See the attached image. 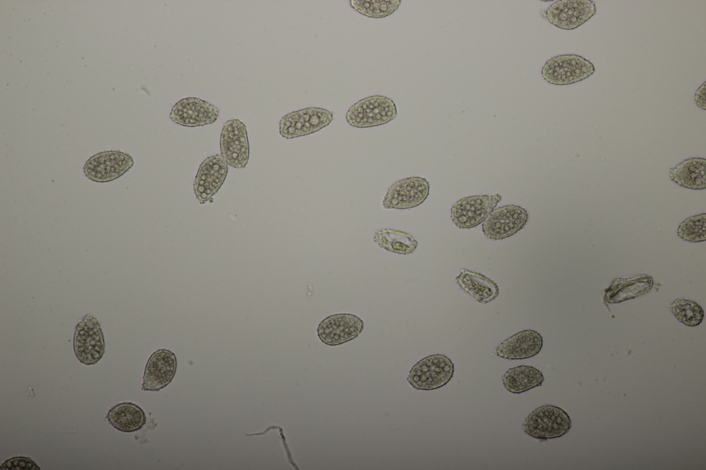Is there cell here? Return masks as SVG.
<instances>
[{
  "label": "cell",
  "mask_w": 706,
  "mask_h": 470,
  "mask_svg": "<svg viewBox=\"0 0 706 470\" xmlns=\"http://www.w3.org/2000/svg\"><path fill=\"white\" fill-rule=\"evenodd\" d=\"M501 199L499 194L463 198L456 201L450 210L452 221L458 228L476 227L484 221Z\"/></svg>",
  "instance_id": "cell-9"
},
{
  "label": "cell",
  "mask_w": 706,
  "mask_h": 470,
  "mask_svg": "<svg viewBox=\"0 0 706 470\" xmlns=\"http://www.w3.org/2000/svg\"><path fill=\"white\" fill-rule=\"evenodd\" d=\"M543 345L542 336L535 330L521 331L503 340L496 348V354L507 360H523L537 355Z\"/></svg>",
  "instance_id": "cell-17"
},
{
  "label": "cell",
  "mask_w": 706,
  "mask_h": 470,
  "mask_svg": "<svg viewBox=\"0 0 706 470\" xmlns=\"http://www.w3.org/2000/svg\"><path fill=\"white\" fill-rule=\"evenodd\" d=\"M454 373V364L443 354L426 356L409 371L407 381L416 390H434L447 385Z\"/></svg>",
  "instance_id": "cell-2"
},
{
  "label": "cell",
  "mask_w": 706,
  "mask_h": 470,
  "mask_svg": "<svg viewBox=\"0 0 706 470\" xmlns=\"http://www.w3.org/2000/svg\"><path fill=\"white\" fill-rule=\"evenodd\" d=\"M0 469L39 470L40 467L30 458L18 456L12 457L3 462L0 466Z\"/></svg>",
  "instance_id": "cell-26"
},
{
  "label": "cell",
  "mask_w": 706,
  "mask_h": 470,
  "mask_svg": "<svg viewBox=\"0 0 706 470\" xmlns=\"http://www.w3.org/2000/svg\"><path fill=\"white\" fill-rule=\"evenodd\" d=\"M678 236L684 241L698 243L706 240V214L690 216L684 220L677 229Z\"/></svg>",
  "instance_id": "cell-25"
},
{
  "label": "cell",
  "mask_w": 706,
  "mask_h": 470,
  "mask_svg": "<svg viewBox=\"0 0 706 470\" xmlns=\"http://www.w3.org/2000/svg\"><path fill=\"white\" fill-rule=\"evenodd\" d=\"M333 119L332 112L321 108L293 111L280 120L279 134L287 139L308 135L327 126Z\"/></svg>",
  "instance_id": "cell-6"
},
{
  "label": "cell",
  "mask_w": 706,
  "mask_h": 470,
  "mask_svg": "<svg viewBox=\"0 0 706 470\" xmlns=\"http://www.w3.org/2000/svg\"><path fill=\"white\" fill-rule=\"evenodd\" d=\"M430 183L423 177L412 176L398 181L386 192L382 206L385 210L415 207L427 198Z\"/></svg>",
  "instance_id": "cell-10"
},
{
  "label": "cell",
  "mask_w": 706,
  "mask_h": 470,
  "mask_svg": "<svg viewBox=\"0 0 706 470\" xmlns=\"http://www.w3.org/2000/svg\"><path fill=\"white\" fill-rule=\"evenodd\" d=\"M529 214L526 209L516 205H507L493 210L482 225L483 234L490 239L508 238L527 224Z\"/></svg>",
  "instance_id": "cell-8"
},
{
  "label": "cell",
  "mask_w": 706,
  "mask_h": 470,
  "mask_svg": "<svg viewBox=\"0 0 706 470\" xmlns=\"http://www.w3.org/2000/svg\"><path fill=\"white\" fill-rule=\"evenodd\" d=\"M544 380L541 370L524 365L509 369L502 377L505 389L516 394L541 386Z\"/></svg>",
  "instance_id": "cell-21"
},
{
  "label": "cell",
  "mask_w": 706,
  "mask_h": 470,
  "mask_svg": "<svg viewBox=\"0 0 706 470\" xmlns=\"http://www.w3.org/2000/svg\"><path fill=\"white\" fill-rule=\"evenodd\" d=\"M221 156L234 168H245L250 156V145L245 125L237 119L227 121L220 138Z\"/></svg>",
  "instance_id": "cell-11"
},
{
  "label": "cell",
  "mask_w": 706,
  "mask_h": 470,
  "mask_svg": "<svg viewBox=\"0 0 706 470\" xmlns=\"http://www.w3.org/2000/svg\"><path fill=\"white\" fill-rule=\"evenodd\" d=\"M596 13V3L592 0H561L552 3L545 16L550 23L567 30L578 28Z\"/></svg>",
  "instance_id": "cell-13"
},
{
  "label": "cell",
  "mask_w": 706,
  "mask_h": 470,
  "mask_svg": "<svg viewBox=\"0 0 706 470\" xmlns=\"http://www.w3.org/2000/svg\"><path fill=\"white\" fill-rule=\"evenodd\" d=\"M669 178L677 185L692 190L706 188V159L692 157L669 170Z\"/></svg>",
  "instance_id": "cell-19"
},
{
  "label": "cell",
  "mask_w": 706,
  "mask_h": 470,
  "mask_svg": "<svg viewBox=\"0 0 706 470\" xmlns=\"http://www.w3.org/2000/svg\"><path fill=\"white\" fill-rule=\"evenodd\" d=\"M455 280L465 292L480 303H490L499 294L497 284L491 278L476 272L462 269Z\"/></svg>",
  "instance_id": "cell-18"
},
{
  "label": "cell",
  "mask_w": 706,
  "mask_h": 470,
  "mask_svg": "<svg viewBox=\"0 0 706 470\" xmlns=\"http://www.w3.org/2000/svg\"><path fill=\"white\" fill-rule=\"evenodd\" d=\"M134 165V160L128 154L119 150L99 152L85 163L83 172L90 180L106 183L119 178Z\"/></svg>",
  "instance_id": "cell-7"
},
{
  "label": "cell",
  "mask_w": 706,
  "mask_h": 470,
  "mask_svg": "<svg viewBox=\"0 0 706 470\" xmlns=\"http://www.w3.org/2000/svg\"><path fill=\"white\" fill-rule=\"evenodd\" d=\"M177 367L175 354L168 349L154 351L149 358L143 377L141 389L157 391L172 380Z\"/></svg>",
  "instance_id": "cell-16"
},
{
  "label": "cell",
  "mask_w": 706,
  "mask_h": 470,
  "mask_svg": "<svg viewBox=\"0 0 706 470\" xmlns=\"http://www.w3.org/2000/svg\"><path fill=\"white\" fill-rule=\"evenodd\" d=\"M363 327L364 323L359 316L340 313L330 315L321 320L317 327V335L324 344L336 346L356 338Z\"/></svg>",
  "instance_id": "cell-14"
},
{
  "label": "cell",
  "mask_w": 706,
  "mask_h": 470,
  "mask_svg": "<svg viewBox=\"0 0 706 470\" xmlns=\"http://www.w3.org/2000/svg\"><path fill=\"white\" fill-rule=\"evenodd\" d=\"M596 71L594 64L585 57L567 54L549 59L541 70L543 78L549 83L566 85L583 81Z\"/></svg>",
  "instance_id": "cell-3"
},
{
  "label": "cell",
  "mask_w": 706,
  "mask_h": 470,
  "mask_svg": "<svg viewBox=\"0 0 706 470\" xmlns=\"http://www.w3.org/2000/svg\"><path fill=\"white\" fill-rule=\"evenodd\" d=\"M670 307L675 317L687 326H697L704 318L703 308L690 300L676 299L670 305Z\"/></svg>",
  "instance_id": "cell-24"
},
{
  "label": "cell",
  "mask_w": 706,
  "mask_h": 470,
  "mask_svg": "<svg viewBox=\"0 0 706 470\" xmlns=\"http://www.w3.org/2000/svg\"><path fill=\"white\" fill-rule=\"evenodd\" d=\"M374 241L387 251L403 255L412 254L418 246L417 241L412 234L391 228L377 230L374 234Z\"/></svg>",
  "instance_id": "cell-22"
},
{
  "label": "cell",
  "mask_w": 706,
  "mask_h": 470,
  "mask_svg": "<svg viewBox=\"0 0 706 470\" xmlns=\"http://www.w3.org/2000/svg\"><path fill=\"white\" fill-rule=\"evenodd\" d=\"M105 419L114 428L125 433L138 431L146 422L143 409L131 402H120L112 407Z\"/></svg>",
  "instance_id": "cell-20"
},
{
  "label": "cell",
  "mask_w": 706,
  "mask_h": 470,
  "mask_svg": "<svg viewBox=\"0 0 706 470\" xmlns=\"http://www.w3.org/2000/svg\"><path fill=\"white\" fill-rule=\"evenodd\" d=\"M397 116V108L390 98L374 95L362 99L353 104L346 113L347 122L359 128L384 125Z\"/></svg>",
  "instance_id": "cell-4"
},
{
  "label": "cell",
  "mask_w": 706,
  "mask_h": 470,
  "mask_svg": "<svg viewBox=\"0 0 706 470\" xmlns=\"http://www.w3.org/2000/svg\"><path fill=\"white\" fill-rule=\"evenodd\" d=\"M74 351L77 359L85 365L99 362L105 352L103 333L97 319L86 314L79 322L74 336Z\"/></svg>",
  "instance_id": "cell-5"
},
{
  "label": "cell",
  "mask_w": 706,
  "mask_h": 470,
  "mask_svg": "<svg viewBox=\"0 0 706 470\" xmlns=\"http://www.w3.org/2000/svg\"><path fill=\"white\" fill-rule=\"evenodd\" d=\"M228 172V164L221 155L210 156L201 163L193 183L194 194L200 204L213 201Z\"/></svg>",
  "instance_id": "cell-12"
},
{
  "label": "cell",
  "mask_w": 706,
  "mask_h": 470,
  "mask_svg": "<svg viewBox=\"0 0 706 470\" xmlns=\"http://www.w3.org/2000/svg\"><path fill=\"white\" fill-rule=\"evenodd\" d=\"M399 0H351L350 5L359 13L370 18H384L398 10Z\"/></svg>",
  "instance_id": "cell-23"
},
{
  "label": "cell",
  "mask_w": 706,
  "mask_h": 470,
  "mask_svg": "<svg viewBox=\"0 0 706 470\" xmlns=\"http://www.w3.org/2000/svg\"><path fill=\"white\" fill-rule=\"evenodd\" d=\"M705 84L706 82L704 81L703 84L698 87L696 90L694 96L696 105L704 110H706Z\"/></svg>",
  "instance_id": "cell-27"
},
{
  "label": "cell",
  "mask_w": 706,
  "mask_h": 470,
  "mask_svg": "<svg viewBox=\"0 0 706 470\" xmlns=\"http://www.w3.org/2000/svg\"><path fill=\"white\" fill-rule=\"evenodd\" d=\"M219 108L205 100L186 97L173 105L170 118L179 125L195 127L214 123L219 117Z\"/></svg>",
  "instance_id": "cell-15"
},
{
  "label": "cell",
  "mask_w": 706,
  "mask_h": 470,
  "mask_svg": "<svg viewBox=\"0 0 706 470\" xmlns=\"http://www.w3.org/2000/svg\"><path fill=\"white\" fill-rule=\"evenodd\" d=\"M572 427V420L563 409L543 405L529 413L523 424L524 432L536 439L547 440L560 438Z\"/></svg>",
  "instance_id": "cell-1"
}]
</instances>
